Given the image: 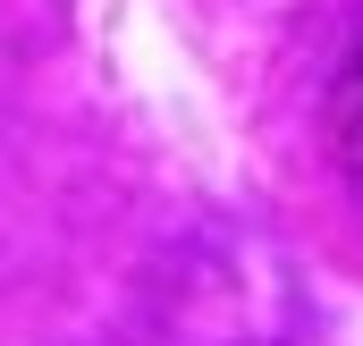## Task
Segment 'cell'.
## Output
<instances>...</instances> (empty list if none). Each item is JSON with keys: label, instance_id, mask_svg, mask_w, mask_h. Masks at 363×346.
Wrapping results in <instances>:
<instances>
[{"label": "cell", "instance_id": "1", "mask_svg": "<svg viewBox=\"0 0 363 346\" xmlns=\"http://www.w3.org/2000/svg\"><path fill=\"white\" fill-rule=\"evenodd\" d=\"M338 169H347V186L363 203V43L347 60V77H338Z\"/></svg>", "mask_w": 363, "mask_h": 346}]
</instances>
